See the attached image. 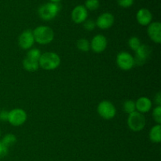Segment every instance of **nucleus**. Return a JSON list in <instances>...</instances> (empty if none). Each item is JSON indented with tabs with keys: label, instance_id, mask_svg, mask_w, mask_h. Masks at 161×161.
Returning a JSON list of instances; mask_svg holds the SVG:
<instances>
[{
	"label": "nucleus",
	"instance_id": "nucleus-12",
	"mask_svg": "<svg viewBox=\"0 0 161 161\" xmlns=\"http://www.w3.org/2000/svg\"><path fill=\"white\" fill-rule=\"evenodd\" d=\"M95 23L96 26H97L101 29H108L113 25L114 17L110 13H104L97 17Z\"/></svg>",
	"mask_w": 161,
	"mask_h": 161
},
{
	"label": "nucleus",
	"instance_id": "nucleus-19",
	"mask_svg": "<svg viewBox=\"0 0 161 161\" xmlns=\"http://www.w3.org/2000/svg\"><path fill=\"white\" fill-rule=\"evenodd\" d=\"M1 142L6 147L9 148V146H12L15 144L16 142H17V137L13 134H7L3 137Z\"/></svg>",
	"mask_w": 161,
	"mask_h": 161
},
{
	"label": "nucleus",
	"instance_id": "nucleus-7",
	"mask_svg": "<svg viewBox=\"0 0 161 161\" xmlns=\"http://www.w3.org/2000/svg\"><path fill=\"white\" fill-rule=\"evenodd\" d=\"M27 120V113L22 108H14L9 111L8 122L14 127L23 125Z\"/></svg>",
	"mask_w": 161,
	"mask_h": 161
},
{
	"label": "nucleus",
	"instance_id": "nucleus-30",
	"mask_svg": "<svg viewBox=\"0 0 161 161\" xmlns=\"http://www.w3.org/2000/svg\"><path fill=\"white\" fill-rule=\"evenodd\" d=\"M50 1H52V3H58L61 0H50Z\"/></svg>",
	"mask_w": 161,
	"mask_h": 161
},
{
	"label": "nucleus",
	"instance_id": "nucleus-16",
	"mask_svg": "<svg viewBox=\"0 0 161 161\" xmlns=\"http://www.w3.org/2000/svg\"><path fill=\"white\" fill-rule=\"evenodd\" d=\"M149 139L154 143H160L161 142V126L157 124L151 128L149 131Z\"/></svg>",
	"mask_w": 161,
	"mask_h": 161
},
{
	"label": "nucleus",
	"instance_id": "nucleus-5",
	"mask_svg": "<svg viewBox=\"0 0 161 161\" xmlns=\"http://www.w3.org/2000/svg\"><path fill=\"white\" fill-rule=\"evenodd\" d=\"M97 111L101 117L107 120L113 119L116 114V108L115 105L111 102L105 100L98 104Z\"/></svg>",
	"mask_w": 161,
	"mask_h": 161
},
{
	"label": "nucleus",
	"instance_id": "nucleus-14",
	"mask_svg": "<svg viewBox=\"0 0 161 161\" xmlns=\"http://www.w3.org/2000/svg\"><path fill=\"white\" fill-rule=\"evenodd\" d=\"M136 18L139 25H142V26H147L152 21L153 16L149 9L142 8V9H140L138 11Z\"/></svg>",
	"mask_w": 161,
	"mask_h": 161
},
{
	"label": "nucleus",
	"instance_id": "nucleus-9",
	"mask_svg": "<svg viewBox=\"0 0 161 161\" xmlns=\"http://www.w3.org/2000/svg\"><path fill=\"white\" fill-rule=\"evenodd\" d=\"M90 43H91V49L93 51L97 53H100L105 50L108 45V41L105 36L98 34L94 36Z\"/></svg>",
	"mask_w": 161,
	"mask_h": 161
},
{
	"label": "nucleus",
	"instance_id": "nucleus-27",
	"mask_svg": "<svg viewBox=\"0 0 161 161\" xmlns=\"http://www.w3.org/2000/svg\"><path fill=\"white\" fill-rule=\"evenodd\" d=\"M8 153V148L0 141V159L6 157Z\"/></svg>",
	"mask_w": 161,
	"mask_h": 161
},
{
	"label": "nucleus",
	"instance_id": "nucleus-15",
	"mask_svg": "<svg viewBox=\"0 0 161 161\" xmlns=\"http://www.w3.org/2000/svg\"><path fill=\"white\" fill-rule=\"evenodd\" d=\"M135 107H136L137 112L138 113H142V114L146 113L150 111L151 108H152V102L148 97H141L135 102Z\"/></svg>",
	"mask_w": 161,
	"mask_h": 161
},
{
	"label": "nucleus",
	"instance_id": "nucleus-10",
	"mask_svg": "<svg viewBox=\"0 0 161 161\" xmlns=\"http://www.w3.org/2000/svg\"><path fill=\"white\" fill-rule=\"evenodd\" d=\"M35 43L34 36L31 30H25L20 35L18 39V44L23 50H29Z\"/></svg>",
	"mask_w": 161,
	"mask_h": 161
},
{
	"label": "nucleus",
	"instance_id": "nucleus-24",
	"mask_svg": "<svg viewBox=\"0 0 161 161\" xmlns=\"http://www.w3.org/2000/svg\"><path fill=\"white\" fill-rule=\"evenodd\" d=\"M85 7L86 9L90 10H95L99 7V1L98 0H86L85 3Z\"/></svg>",
	"mask_w": 161,
	"mask_h": 161
},
{
	"label": "nucleus",
	"instance_id": "nucleus-22",
	"mask_svg": "<svg viewBox=\"0 0 161 161\" xmlns=\"http://www.w3.org/2000/svg\"><path fill=\"white\" fill-rule=\"evenodd\" d=\"M142 45L141 40L139 39V38H138L137 36H132L128 40V46L130 47V48L131 50H133L134 51H136L138 48H139L140 46Z\"/></svg>",
	"mask_w": 161,
	"mask_h": 161
},
{
	"label": "nucleus",
	"instance_id": "nucleus-4",
	"mask_svg": "<svg viewBox=\"0 0 161 161\" xmlns=\"http://www.w3.org/2000/svg\"><path fill=\"white\" fill-rule=\"evenodd\" d=\"M127 125L132 131H141L146 126V118L144 115L137 111L129 114L127 117Z\"/></svg>",
	"mask_w": 161,
	"mask_h": 161
},
{
	"label": "nucleus",
	"instance_id": "nucleus-20",
	"mask_svg": "<svg viewBox=\"0 0 161 161\" xmlns=\"http://www.w3.org/2000/svg\"><path fill=\"white\" fill-rule=\"evenodd\" d=\"M123 109L127 114H130V113H134L136 111V107H135V102L133 100H127L124 103L123 105Z\"/></svg>",
	"mask_w": 161,
	"mask_h": 161
},
{
	"label": "nucleus",
	"instance_id": "nucleus-28",
	"mask_svg": "<svg viewBox=\"0 0 161 161\" xmlns=\"http://www.w3.org/2000/svg\"><path fill=\"white\" fill-rule=\"evenodd\" d=\"M8 116H9V111L6 110H1L0 111V120L3 122L8 121Z\"/></svg>",
	"mask_w": 161,
	"mask_h": 161
},
{
	"label": "nucleus",
	"instance_id": "nucleus-31",
	"mask_svg": "<svg viewBox=\"0 0 161 161\" xmlns=\"http://www.w3.org/2000/svg\"><path fill=\"white\" fill-rule=\"evenodd\" d=\"M0 137H1V130H0Z\"/></svg>",
	"mask_w": 161,
	"mask_h": 161
},
{
	"label": "nucleus",
	"instance_id": "nucleus-18",
	"mask_svg": "<svg viewBox=\"0 0 161 161\" xmlns=\"http://www.w3.org/2000/svg\"><path fill=\"white\" fill-rule=\"evenodd\" d=\"M76 47L80 51L88 52L91 50V43L86 39H80L76 42Z\"/></svg>",
	"mask_w": 161,
	"mask_h": 161
},
{
	"label": "nucleus",
	"instance_id": "nucleus-13",
	"mask_svg": "<svg viewBox=\"0 0 161 161\" xmlns=\"http://www.w3.org/2000/svg\"><path fill=\"white\" fill-rule=\"evenodd\" d=\"M88 16L87 9H86L84 6H75L72 12V20L75 22V24H81L83 23L86 20Z\"/></svg>",
	"mask_w": 161,
	"mask_h": 161
},
{
	"label": "nucleus",
	"instance_id": "nucleus-11",
	"mask_svg": "<svg viewBox=\"0 0 161 161\" xmlns=\"http://www.w3.org/2000/svg\"><path fill=\"white\" fill-rule=\"evenodd\" d=\"M147 33L149 37L155 43L160 44L161 42V24L160 22L156 21L150 23L148 25Z\"/></svg>",
	"mask_w": 161,
	"mask_h": 161
},
{
	"label": "nucleus",
	"instance_id": "nucleus-3",
	"mask_svg": "<svg viewBox=\"0 0 161 161\" xmlns=\"http://www.w3.org/2000/svg\"><path fill=\"white\" fill-rule=\"evenodd\" d=\"M61 6L58 3H48L39 8V15L42 20H50L58 15Z\"/></svg>",
	"mask_w": 161,
	"mask_h": 161
},
{
	"label": "nucleus",
	"instance_id": "nucleus-2",
	"mask_svg": "<svg viewBox=\"0 0 161 161\" xmlns=\"http://www.w3.org/2000/svg\"><path fill=\"white\" fill-rule=\"evenodd\" d=\"M35 42L41 45L50 43L54 39V32L53 29L48 26H39L32 31Z\"/></svg>",
	"mask_w": 161,
	"mask_h": 161
},
{
	"label": "nucleus",
	"instance_id": "nucleus-23",
	"mask_svg": "<svg viewBox=\"0 0 161 161\" xmlns=\"http://www.w3.org/2000/svg\"><path fill=\"white\" fill-rule=\"evenodd\" d=\"M153 117L157 124H161V105H157L153 111Z\"/></svg>",
	"mask_w": 161,
	"mask_h": 161
},
{
	"label": "nucleus",
	"instance_id": "nucleus-17",
	"mask_svg": "<svg viewBox=\"0 0 161 161\" xmlns=\"http://www.w3.org/2000/svg\"><path fill=\"white\" fill-rule=\"evenodd\" d=\"M23 67L28 72H36L39 68V61L25 58L23 61Z\"/></svg>",
	"mask_w": 161,
	"mask_h": 161
},
{
	"label": "nucleus",
	"instance_id": "nucleus-25",
	"mask_svg": "<svg viewBox=\"0 0 161 161\" xmlns=\"http://www.w3.org/2000/svg\"><path fill=\"white\" fill-rule=\"evenodd\" d=\"M95 27L96 23L95 21H94L93 20H86L83 22V28L89 31L94 30V28H95Z\"/></svg>",
	"mask_w": 161,
	"mask_h": 161
},
{
	"label": "nucleus",
	"instance_id": "nucleus-29",
	"mask_svg": "<svg viewBox=\"0 0 161 161\" xmlns=\"http://www.w3.org/2000/svg\"><path fill=\"white\" fill-rule=\"evenodd\" d=\"M155 102L157 105H161V94L160 93H157V95L155 96Z\"/></svg>",
	"mask_w": 161,
	"mask_h": 161
},
{
	"label": "nucleus",
	"instance_id": "nucleus-6",
	"mask_svg": "<svg viewBox=\"0 0 161 161\" xmlns=\"http://www.w3.org/2000/svg\"><path fill=\"white\" fill-rule=\"evenodd\" d=\"M116 64L121 70L124 71L130 70L135 65L134 57L130 53L125 51L118 53L116 57Z\"/></svg>",
	"mask_w": 161,
	"mask_h": 161
},
{
	"label": "nucleus",
	"instance_id": "nucleus-21",
	"mask_svg": "<svg viewBox=\"0 0 161 161\" xmlns=\"http://www.w3.org/2000/svg\"><path fill=\"white\" fill-rule=\"evenodd\" d=\"M41 55H42V53H41V51L39 50V49L32 48V49H29V50H28V53H27L26 58L39 61V59H40Z\"/></svg>",
	"mask_w": 161,
	"mask_h": 161
},
{
	"label": "nucleus",
	"instance_id": "nucleus-8",
	"mask_svg": "<svg viewBox=\"0 0 161 161\" xmlns=\"http://www.w3.org/2000/svg\"><path fill=\"white\" fill-rule=\"evenodd\" d=\"M135 52V57L134 58L135 59V64L138 65H142L145 64L148 59L150 57L152 50L149 46L146 44H142L139 47V48Z\"/></svg>",
	"mask_w": 161,
	"mask_h": 161
},
{
	"label": "nucleus",
	"instance_id": "nucleus-1",
	"mask_svg": "<svg viewBox=\"0 0 161 161\" xmlns=\"http://www.w3.org/2000/svg\"><path fill=\"white\" fill-rule=\"evenodd\" d=\"M39 64L44 70H54L61 64V58L54 52H46L41 55Z\"/></svg>",
	"mask_w": 161,
	"mask_h": 161
},
{
	"label": "nucleus",
	"instance_id": "nucleus-26",
	"mask_svg": "<svg viewBox=\"0 0 161 161\" xmlns=\"http://www.w3.org/2000/svg\"><path fill=\"white\" fill-rule=\"evenodd\" d=\"M117 3L122 7L127 8L133 5L134 0H117Z\"/></svg>",
	"mask_w": 161,
	"mask_h": 161
}]
</instances>
